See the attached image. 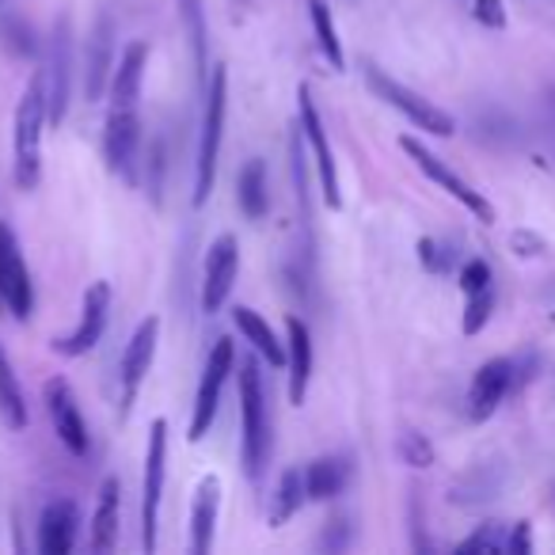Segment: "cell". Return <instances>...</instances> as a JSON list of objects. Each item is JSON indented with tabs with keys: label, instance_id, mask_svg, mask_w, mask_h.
<instances>
[{
	"label": "cell",
	"instance_id": "1",
	"mask_svg": "<svg viewBox=\"0 0 555 555\" xmlns=\"http://www.w3.org/2000/svg\"><path fill=\"white\" fill-rule=\"evenodd\" d=\"M47 122V77L39 69L27 80L16 103V122H12V176L20 191H35L42 179V126Z\"/></svg>",
	"mask_w": 555,
	"mask_h": 555
},
{
	"label": "cell",
	"instance_id": "2",
	"mask_svg": "<svg viewBox=\"0 0 555 555\" xmlns=\"http://www.w3.org/2000/svg\"><path fill=\"white\" fill-rule=\"evenodd\" d=\"M240 446H244V468L251 479L262 476L270 464V415H267V388L262 373L251 358L240 362Z\"/></svg>",
	"mask_w": 555,
	"mask_h": 555
},
{
	"label": "cell",
	"instance_id": "3",
	"mask_svg": "<svg viewBox=\"0 0 555 555\" xmlns=\"http://www.w3.org/2000/svg\"><path fill=\"white\" fill-rule=\"evenodd\" d=\"M224 111H229V73L217 65L206 77V107H202V133H198V168H194V206H206L214 194L217 156L224 138Z\"/></svg>",
	"mask_w": 555,
	"mask_h": 555
},
{
	"label": "cell",
	"instance_id": "4",
	"mask_svg": "<svg viewBox=\"0 0 555 555\" xmlns=\"http://www.w3.org/2000/svg\"><path fill=\"white\" fill-rule=\"evenodd\" d=\"M365 85L373 88V95L377 100H385L388 107H396L400 115H408V122H415L418 130L434 133V138H453L456 133V122L449 111L434 107L430 100H423L418 92H411V88H403L400 80H392L388 73H380L373 62H365Z\"/></svg>",
	"mask_w": 555,
	"mask_h": 555
},
{
	"label": "cell",
	"instance_id": "5",
	"mask_svg": "<svg viewBox=\"0 0 555 555\" xmlns=\"http://www.w3.org/2000/svg\"><path fill=\"white\" fill-rule=\"evenodd\" d=\"M164 476H168V423L153 418L145 449V483H141V544L156 552V521H160Z\"/></svg>",
	"mask_w": 555,
	"mask_h": 555
},
{
	"label": "cell",
	"instance_id": "6",
	"mask_svg": "<svg viewBox=\"0 0 555 555\" xmlns=\"http://www.w3.org/2000/svg\"><path fill=\"white\" fill-rule=\"evenodd\" d=\"M0 305L12 320H31L35 312V286L31 270L20 251V240L9 221H0Z\"/></svg>",
	"mask_w": 555,
	"mask_h": 555
},
{
	"label": "cell",
	"instance_id": "7",
	"mask_svg": "<svg viewBox=\"0 0 555 555\" xmlns=\"http://www.w3.org/2000/svg\"><path fill=\"white\" fill-rule=\"evenodd\" d=\"M232 365H236V347L232 339H217L214 350L206 358V370H202V380H198V396H194V415H191V441H202L209 434L217 418V408H221V388L229 380Z\"/></svg>",
	"mask_w": 555,
	"mask_h": 555
},
{
	"label": "cell",
	"instance_id": "8",
	"mask_svg": "<svg viewBox=\"0 0 555 555\" xmlns=\"http://www.w3.org/2000/svg\"><path fill=\"white\" fill-rule=\"evenodd\" d=\"M42 396H47V411H50V423H54V434L73 456H88L92 449V438H88V423L80 415V403L73 396L69 380L65 377H50L42 385Z\"/></svg>",
	"mask_w": 555,
	"mask_h": 555
},
{
	"label": "cell",
	"instance_id": "9",
	"mask_svg": "<svg viewBox=\"0 0 555 555\" xmlns=\"http://www.w3.org/2000/svg\"><path fill=\"white\" fill-rule=\"evenodd\" d=\"M107 317H111V286L107 282H92L85 289V301H80V324L65 339H54V350L62 358H80L88 350H95V343L107 332Z\"/></svg>",
	"mask_w": 555,
	"mask_h": 555
},
{
	"label": "cell",
	"instance_id": "10",
	"mask_svg": "<svg viewBox=\"0 0 555 555\" xmlns=\"http://www.w3.org/2000/svg\"><path fill=\"white\" fill-rule=\"evenodd\" d=\"M138 153H141V118L138 111H107V130H103V156L115 176L126 183H138Z\"/></svg>",
	"mask_w": 555,
	"mask_h": 555
},
{
	"label": "cell",
	"instance_id": "11",
	"mask_svg": "<svg viewBox=\"0 0 555 555\" xmlns=\"http://www.w3.org/2000/svg\"><path fill=\"white\" fill-rule=\"evenodd\" d=\"M400 145H403V153H408L411 160H415L418 168H423V176H430L434 183L441 186V191H449V194H453V198L461 202V206L468 209V214H476L483 224H494V209H491V202H487L479 191H472V186L464 183V179L456 176V171L449 168V164H441L438 156H434L430 149L423 145V141H415V138H403Z\"/></svg>",
	"mask_w": 555,
	"mask_h": 555
},
{
	"label": "cell",
	"instance_id": "12",
	"mask_svg": "<svg viewBox=\"0 0 555 555\" xmlns=\"http://www.w3.org/2000/svg\"><path fill=\"white\" fill-rule=\"evenodd\" d=\"M156 339H160V320L149 317V320H141L138 332H133V339L126 343L122 365H118V385H122V415H130L133 400H138L141 385H145L149 370H153Z\"/></svg>",
	"mask_w": 555,
	"mask_h": 555
},
{
	"label": "cell",
	"instance_id": "13",
	"mask_svg": "<svg viewBox=\"0 0 555 555\" xmlns=\"http://www.w3.org/2000/svg\"><path fill=\"white\" fill-rule=\"evenodd\" d=\"M47 77V115L50 122H65V111H69V80H73V31L69 20L54 27V39H50V62L42 69Z\"/></svg>",
	"mask_w": 555,
	"mask_h": 555
},
{
	"label": "cell",
	"instance_id": "14",
	"mask_svg": "<svg viewBox=\"0 0 555 555\" xmlns=\"http://www.w3.org/2000/svg\"><path fill=\"white\" fill-rule=\"evenodd\" d=\"M236 270H240L236 236H217L206 255V267H202V309L209 317L229 301L232 286H236Z\"/></svg>",
	"mask_w": 555,
	"mask_h": 555
},
{
	"label": "cell",
	"instance_id": "15",
	"mask_svg": "<svg viewBox=\"0 0 555 555\" xmlns=\"http://www.w3.org/2000/svg\"><path fill=\"white\" fill-rule=\"evenodd\" d=\"M297 107H301V130L305 138H309V149L312 156H317V171H320V191H324V202L332 209L343 206V194H339V171H335V156H332V145H327V133H324V122H320V111L317 103H312L309 88L301 85V92H297Z\"/></svg>",
	"mask_w": 555,
	"mask_h": 555
},
{
	"label": "cell",
	"instance_id": "16",
	"mask_svg": "<svg viewBox=\"0 0 555 555\" xmlns=\"http://www.w3.org/2000/svg\"><path fill=\"white\" fill-rule=\"evenodd\" d=\"M514 388V362L494 358V362L479 365V373L472 377L468 388V418L472 423H487L499 411V403L506 400V392Z\"/></svg>",
	"mask_w": 555,
	"mask_h": 555
},
{
	"label": "cell",
	"instance_id": "17",
	"mask_svg": "<svg viewBox=\"0 0 555 555\" xmlns=\"http://www.w3.org/2000/svg\"><path fill=\"white\" fill-rule=\"evenodd\" d=\"M145 65H149V47L145 42H130L122 50V57L115 62V73H111V107L115 111H138L141 85H145Z\"/></svg>",
	"mask_w": 555,
	"mask_h": 555
},
{
	"label": "cell",
	"instance_id": "18",
	"mask_svg": "<svg viewBox=\"0 0 555 555\" xmlns=\"http://www.w3.org/2000/svg\"><path fill=\"white\" fill-rule=\"evenodd\" d=\"M77 525L80 514L69 499H54L47 502L39 517V552L42 555H69L77 544Z\"/></svg>",
	"mask_w": 555,
	"mask_h": 555
},
{
	"label": "cell",
	"instance_id": "19",
	"mask_svg": "<svg viewBox=\"0 0 555 555\" xmlns=\"http://www.w3.org/2000/svg\"><path fill=\"white\" fill-rule=\"evenodd\" d=\"M111 42H115V24L111 16H100L92 39H88V69H85V95L88 103L103 100V92L111 88V73H115V54H111Z\"/></svg>",
	"mask_w": 555,
	"mask_h": 555
},
{
	"label": "cell",
	"instance_id": "20",
	"mask_svg": "<svg viewBox=\"0 0 555 555\" xmlns=\"http://www.w3.org/2000/svg\"><path fill=\"white\" fill-rule=\"evenodd\" d=\"M217 514H221V479L206 476L198 483L191 506V552L206 555L214 547V529H217Z\"/></svg>",
	"mask_w": 555,
	"mask_h": 555
},
{
	"label": "cell",
	"instance_id": "21",
	"mask_svg": "<svg viewBox=\"0 0 555 555\" xmlns=\"http://www.w3.org/2000/svg\"><path fill=\"white\" fill-rule=\"evenodd\" d=\"M289 332V350H286V365H289V403L301 408L305 396H309V380H312V335L309 324L297 317H289L286 324Z\"/></svg>",
	"mask_w": 555,
	"mask_h": 555
},
{
	"label": "cell",
	"instance_id": "22",
	"mask_svg": "<svg viewBox=\"0 0 555 555\" xmlns=\"http://www.w3.org/2000/svg\"><path fill=\"white\" fill-rule=\"evenodd\" d=\"M118 517H122V483L115 476L103 479L100 502H95L92 517V552L107 555L118 544Z\"/></svg>",
	"mask_w": 555,
	"mask_h": 555
},
{
	"label": "cell",
	"instance_id": "23",
	"mask_svg": "<svg viewBox=\"0 0 555 555\" xmlns=\"http://www.w3.org/2000/svg\"><path fill=\"white\" fill-rule=\"evenodd\" d=\"M0 423L9 426V430H24L27 426V396L4 343H0Z\"/></svg>",
	"mask_w": 555,
	"mask_h": 555
},
{
	"label": "cell",
	"instance_id": "24",
	"mask_svg": "<svg viewBox=\"0 0 555 555\" xmlns=\"http://www.w3.org/2000/svg\"><path fill=\"white\" fill-rule=\"evenodd\" d=\"M236 202L251 221H262L270 209V183H267V164L247 160L236 176Z\"/></svg>",
	"mask_w": 555,
	"mask_h": 555
},
{
	"label": "cell",
	"instance_id": "25",
	"mask_svg": "<svg viewBox=\"0 0 555 555\" xmlns=\"http://www.w3.org/2000/svg\"><path fill=\"white\" fill-rule=\"evenodd\" d=\"M350 479V464L343 456H320L305 468V487H309L312 502H332L335 494H343Z\"/></svg>",
	"mask_w": 555,
	"mask_h": 555
},
{
	"label": "cell",
	"instance_id": "26",
	"mask_svg": "<svg viewBox=\"0 0 555 555\" xmlns=\"http://www.w3.org/2000/svg\"><path fill=\"white\" fill-rule=\"evenodd\" d=\"M232 324H236V327H240V335H244V339L251 343L255 354H262L270 365H286V347L278 343V335L270 332V324L259 317V312H255V309H244V305H240V309L232 312Z\"/></svg>",
	"mask_w": 555,
	"mask_h": 555
},
{
	"label": "cell",
	"instance_id": "27",
	"mask_svg": "<svg viewBox=\"0 0 555 555\" xmlns=\"http://www.w3.org/2000/svg\"><path fill=\"white\" fill-rule=\"evenodd\" d=\"M309 502V487H305V472L301 468H289L282 472V479H278V491L274 499H270V525H286L294 514H301V506Z\"/></svg>",
	"mask_w": 555,
	"mask_h": 555
},
{
	"label": "cell",
	"instance_id": "28",
	"mask_svg": "<svg viewBox=\"0 0 555 555\" xmlns=\"http://www.w3.org/2000/svg\"><path fill=\"white\" fill-rule=\"evenodd\" d=\"M309 12H312V31H317V42L324 50V57L332 62L335 73L347 69V57H343V42H339V31H335V20H332V9H327V0H309Z\"/></svg>",
	"mask_w": 555,
	"mask_h": 555
},
{
	"label": "cell",
	"instance_id": "29",
	"mask_svg": "<svg viewBox=\"0 0 555 555\" xmlns=\"http://www.w3.org/2000/svg\"><path fill=\"white\" fill-rule=\"evenodd\" d=\"M179 4V20H183L186 35H191V50H194V69H198V80L206 85V12H202V0H176Z\"/></svg>",
	"mask_w": 555,
	"mask_h": 555
},
{
	"label": "cell",
	"instance_id": "30",
	"mask_svg": "<svg viewBox=\"0 0 555 555\" xmlns=\"http://www.w3.org/2000/svg\"><path fill=\"white\" fill-rule=\"evenodd\" d=\"M396 453L408 468H430L434 464V446L418 430H403L400 441H396Z\"/></svg>",
	"mask_w": 555,
	"mask_h": 555
},
{
	"label": "cell",
	"instance_id": "31",
	"mask_svg": "<svg viewBox=\"0 0 555 555\" xmlns=\"http://www.w3.org/2000/svg\"><path fill=\"white\" fill-rule=\"evenodd\" d=\"M494 309V289H483V294H472L468 297V312H464V335H479L483 324L491 320Z\"/></svg>",
	"mask_w": 555,
	"mask_h": 555
},
{
	"label": "cell",
	"instance_id": "32",
	"mask_svg": "<svg viewBox=\"0 0 555 555\" xmlns=\"http://www.w3.org/2000/svg\"><path fill=\"white\" fill-rule=\"evenodd\" d=\"M461 289H464V297L483 294V289H491V267H487L483 259H472L468 267L461 270Z\"/></svg>",
	"mask_w": 555,
	"mask_h": 555
},
{
	"label": "cell",
	"instance_id": "33",
	"mask_svg": "<svg viewBox=\"0 0 555 555\" xmlns=\"http://www.w3.org/2000/svg\"><path fill=\"white\" fill-rule=\"evenodd\" d=\"M461 552H506V540H502L499 525H483V529L464 540Z\"/></svg>",
	"mask_w": 555,
	"mask_h": 555
},
{
	"label": "cell",
	"instance_id": "34",
	"mask_svg": "<svg viewBox=\"0 0 555 555\" xmlns=\"http://www.w3.org/2000/svg\"><path fill=\"white\" fill-rule=\"evenodd\" d=\"M472 16H476L483 27H491V31H502V27H506V9H502V0H476V4H472Z\"/></svg>",
	"mask_w": 555,
	"mask_h": 555
},
{
	"label": "cell",
	"instance_id": "35",
	"mask_svg": "<svg viewBox=\"0 0 555 555\" xmlns=\"http://www.w3.org/2000/svg\"><path fill=\"white\" fill-rule=\"evenodd\" d=\"M529 544H532V532H529V521L514 525V537H509V540H506V552H509V555H525V552H529Z\"/></svg>",
	"mask_w": 555,
	"mask_h": 555
},
{
	"label": "cell",
	"instance_id": "36",
	"mask_svg": "<svg viewBox=\"0 0 555 555\" xmlns=\"http://www.w3.org/2000/svg\"><path fill=\"white\" fill-rule=\"evenodd\" d=\"M509 244L517 247V255H540V251H544V240L532 236V232H514V240H509Z\"/></svg>",
	"mask_w": 555,
	"mask_h": 555
},
{
	"label": "cell",
	"instance_id": "37",
	"mask_svg": "<svg viewBox=\"0 0 555 555\" xmlns=\"http://www.w3.org/2000/svg\"><path fill=\"white\" fill-rule=\"evenodd\" d=\"M418 255H423V262L430 270H446V255H441V247L434 244V240H423V244H418Z\"/></svg>",
	"mask_w": 555,
	"mask_h": 555
},
{
	"label": "cell",
	"instance_id": "38",
	"mask_svg": "<svg viewBox=\"0 0 555 555\" xmlns=\"http://www.w3.org/2000/svg\"><path fill=\"white\" fill-rule=\"evenodd\" d=\"M547 103H552V115H555V92H552V95H547Z\"/></svg>",
	"mask_w": 555,
	"mask_h": 555
},
{
	"label": "cell",
	"instance_id": "39",
	"mask_svg": "<svg viewBox=\"0 0 555 555\" xmlns=\"http://www.w3.org/2000/svg\"><path fill=\"white\" fill-rule=\"evenodd\" d=\"M552 320H555V317H552Z\"/></svg>",
	"mask_w": 555,
	"mask_h": 555
}]
</instances>
